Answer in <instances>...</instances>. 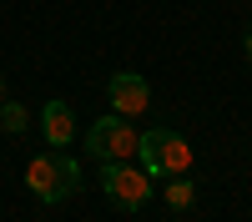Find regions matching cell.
<instances>
[{
  "label": "cell",
  "instance_id": "1",
  "mask_svg": "<svg viewBox=\"0 0 252 222\" xmlns=\"http://www.w3.org/2000/svg\"><path fill=\"white\" fill-rule=\"evenodd\" d=\"M26 187L46 202V207H56V202H66L81 192V167H76V157L66 152H46V157H35L31 167H26Z\"/></svg>",
  "mask_w": 252,
  "mask_h": 222
},
{
  "label": "cell",
  "instance_id": "2",
  "mask_svg": "<svg viewBox=\"0 0 252 222\" xmlns=\"http://www.w3.org/2000/svg\"><path fill=\"white\" fill-rule=\"evenodd\" d=\"M136 152H141V172L146 177H187L192 172V147L172 127H152L136 141Z\"/></svg>",
  "mask_w": 252,
  "mask_h": 222
},
{
  "label": "cell",
  "instance_id": "3",
  "mask_svg": "<svg viewBox=\"0 0 252 222\" xmlns=\"http://www.w3.org/2000/svg\"><path fill=\"white\" fill-rule=\"evenodd\" d=\"M136 141H141V131L116 111V116H101L96 127L86 131V152L96 161H131L136 157Z\"/></svg>",
  "mask_w": 252,
  "mask_h": 222
},
{
  "label": "cell",
  "instance_id": "4",
  "mask_svg": "<svg viewBox=\"0 0 252 222\" xmlns=\"http://www.w3.org/2000/svg\"><path fill=\"white\" fill-rule=\"evenodd\" d=\"M101 192H106L116 207L136 212V207H146V202H152V177L136 172L131 161H101Z\"/></svg>",
  "mask_w": 252,
  "mask_h": 222
},
{
  "label": "cell",
  "instance_id": "5",
  "mask_svg": "<svg viewBox=\"0 0 252 222\" xmlns=\"http://www.w3.org/2000/svg\"><path fill=\"white\" fill-rule=\"evenodd\" d=\"M106 96H111V111H121V116H136V111L152 106V86H146V76H136V71H116Z\"/></svg>",
  "mask_w": 252,
  "mask_h": 222
},
{
  "label": "cell",
  "instance_id": "6",
  "mask_svg": "<svg viewBox=\"0 0 252 222\" xmlns=\"http://www.w3.org/2000/svg\"><path fill=\"white\" fill-rule=\"evenodd\" d=\"M40 131H46L51 147H71V136H76V111L66 106V101H46V111H40Z\"/></svg>",
  "mask_w": 252,
  "mask_h": 222
},
{
  "label": "cell",
  "instance_id": "7",
  "mask_svg": "<svg viewBox=\"0 0 252 222\" xmlns=\"http://www.w3.org/2000/svg\"><path fill=\"white\" fill-rule=\"evenodd\" d=\"M166 182H172V187H166V202H172V207H192L197 202V187L187 177H166Z\"/></svg>",
  "mask_w": 252,
  "mask_h": 222
},
{
  "label": "cell",
  "instance_id": "8",
  "mask_svg": "<svg viewBox=\"0 0 252 222\" xmlns=\"http://www.w3.org/2000/svg\"><path fill=\"white\" fill-rule=\"evenodd\" d=\"M0 127H5L10 136H20V131H26V111H20L15 101H0Z\"/></svg>",
  "mask_w": 252,
  "mask_h": 222
},
{
  "label": "cell",
  "instance_id": "9",
  "mask_svg": "<svg viewBox=\"0 0 252 222\" xmlns=\"http://www.w3.org/2000/svg\"><path fill=\"white\" fill-rule=\"evenodd\" d=\"M242 51H247V61H252V31H247V35H242Z\"/></svg>",
  "mask_w": 252,
  "mask_h": 222
},
{
  "label": "cell",
  "instance_id": "10",
  "mask_svg": "<svg viewBox=\"0 0 252 222\" xmlns=\"http://www.w3.org/2000/svg\"><path fill=\"white\" fill-rule=\"evenodd\" d=\"M0 101H5V76H0Z\"/></svg>",
  "mask_w": 252,
  "mask_h": 222
}]
</instances>
